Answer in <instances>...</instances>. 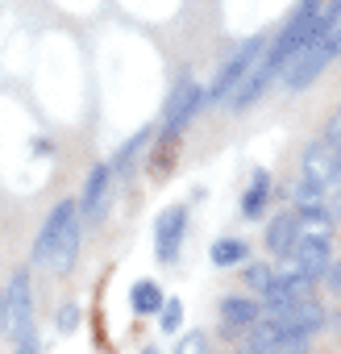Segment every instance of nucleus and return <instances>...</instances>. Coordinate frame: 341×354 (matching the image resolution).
<instances>
[{"mask_svg":"<svg viewBox=\"0 0 341 354\" xmlns=\"http://www.w3.org/2000/svg\"><path fill=\"white\" fill-rule=\"evenodd\" d=\"M320 9H324V0H300V5L291 9L287 26L279 30V38L271 42V50H262V59H258V67L250 71V80L229 96V109H233V113H242L246 104H254V100L275 84V75H279L283 67H291V59H295L304 46H312V26L320 21Z\"/></svg>","mask_w":341,"mask_h":354,"instance_id":"f257e3e1","label":"nucleus"},{"mask_svg":"<svg viewBox=\"0 0 341 354\" xmlns=\"http://www.w3.org/2000/svg\"><path fill=\"white\" fill-rule=\"evenodd\" d=\"M79 242H84V221H79V201H63L46 225L38 230V242H34V259L55 267V271H67L79 254Z\"/></svg>","mask_w":341,"mask_h":354,"instance_id":"f03ea898","label":"nucleus"},{"mask_svg":"<svg viewBox=\"0 0 341 354\" xmlns=\"http://www.w3.org/2000/svg\"><path fill=\"white\" fill-rule=\"evenodd\" d=\"M262 38H246L229 59H225V67L217 71V80L208 84V92H204V104H217V100H225V96H233L246 80H250V71L258 67V59H262Z\"/></svg>","mask_w":341,"mask_h":354,"instance_id":"7ed1b4c3","label":"nucleus"},{"mask_svg":"<svg viewBox=\"0 0 341 354\" xmlns=\"http://www.w3.org/2000/svg\"><path fill=\"white\" fill-rule=\"evenodd\" d=\"M0 329L13 333L17 342L34 337V300H30V275L17 271L0 296Z\"/></svg>","mask_w":341,"mask_h":354,"instance_id":"20e7f679","label":"nucleus"},{"mask_svg":"<svg viewBox=\"0 0 341 354\" xmlns=\"http://www.w3.org/2000/svg\"><path fill=\"white\" fill-rule=\"evenodd\" d=\"M204 104V92H200V84L196 80H184L175 92H170V100H166V113H162V142L166 146H175V133L196 117V109Z\"/></svg>","mask_w":341,"mask_h":354,"instance_id":"39448f33","label":"nucleus"},{"mask_svg":"<svg viewBox=\"0 0 341 354\" xmlns=\"http://www.w3.org/2000/svg\"><path fill=\"white\" fill-rule=\"evenodd\" d=\"M291 263H295V271H300V275H308L312 283H316V279H324V271L333 267V238H329V234H320V230L304 234V238L295 242V250H291Z\"/></svg>","mask_w":341,"mask_h":354,"instance_id":"423d86ee","label":"nucleus"},{"mask_svg":"<svg viewBox=\"0 0 341 354\" xmlns=\"http://www.w3.org/2000/svg\"><path fill=\"white\" fill-rule=\"evenodd\" d=\"M333 59H337L333 38H324V42H316V46H304V50L291 59V67H287V92H304Z\"/></svg>","mask_w":341,"mask_h":354,"instance_id":"0eeeda50","label":"nucleus"},{"mask_svg":"<svg viewBox=\"0 0 341 354\" xmlns=\"http://www.w3.org/2000/svg\"><path fill=\"white\" fill-rule=\"evenodd\" d=\"M108 196H113V167L108 162H96L92 175H88V184H84V196H79V217H88L92 225L104 221Z\"/></svg>","mask_w":341,"mask_h":354,"instance_id":"6e6552de","label":"nucleus"},{"mask_svg":"<svg viewBox=\"0 0 341 354\" xmlns=\"http://www.w3.org/2000/svg\"><path fill=\"white\" fill-rule=\"evenodd\" d=\"M188 234V209H166L154 225V246H158V263H175L179 246Z\"/></svg>","mask_w":341,"mask_h":354,"instance_id":"1a4fd4ad","label":"nucleus"},{"mask_svg":"<svg viewBox=\"0 0 341 354\" xmlns=\"http://www.w3.org/2000/svg\"><path fill=\"white\" fill-rule=\"evenodd\" d=\"M312 279L308 275H300V271H287V275H279L266 292H262V308L266 313H275V308H283V304H295V300H312Z\"/></svg>","mask_w":341,"mask_h":354,"instance_id":"9d476101","label":"nucleus"},{"mask_svg":"<svg viewBox=\"0 0 341 354\" xmlns=\"http://www.w3.org/2000/svg\"><path fill=\"white\" fill-rule=\"evenodd\" d=\"M300 167H304V180H308V184L329 188V184H333V167H337V146H329V142H312V146L304 150Z\"/></svg>","mask_w":341,"mask_h":354,"instance_id":"9b49d317","label":"nucleus"},{"mask_svg":"<svg viewBox=\"0 0 341 354\" xmlns=\"http://www.w3.org/2000/svg\"><path fill=\"white\" fill-rule=\"evenodd\" d=\"M300 230H304V225H300V217H295V213H279V217H271V225H266V250H271V254H287V259H291L295 242L304 238Z\"/></svg>","mask_w":341,"mask_h":354,"instance_id":"f8f14e48","label":"nucleus"},{"mask_svg":"<svg viewBox=\"0 0 341 354\" xmlns=\"http://www.w3.org/2000/svg\"><path fill=\"white\" fill-rule=\"evenodd\" d=\"M221 317H225V329H254L262 321V308L254 300H246V296H225Z\"/></svg>","mask_w":341,"mask_h":354,"instance_id":"ddd939ff","label":"nucleus"},{"mask_svg":"<svg viewBox=\"0 0 341 354\" xmlns=\"http://www.w3.org/2000/svg\"><path fill=\"white\" fill-rule=\"evenodd\" d=\"M266 196H271V175H266V171H254V184H250V192L242 196V213H246V217H258V213L266 209Z\"/></svg>","mask_w":341,"mask_h":354,"instance_id":"4468645a","label":"nucleus"},{"mask_svg":"<svg viewBox=\"0 0 341 354\" xmlns=\"http://www.w3.org/2000/svg\"><path fill=\"white\" fill-rule=\"evenodd\" d=\"M129 304H133V313H158L166 300H162V292H158V283H154V279H142V283H133Z\"/></svg>","mask_w":341,"mask_h":354,"instance_id":"2eb2a0df","label":"nucleus"},{"mask_svg":"<svg viewBox=\"0 0 341 354\" xmlns=\"http://www.w3.org/2000/svg\"><path fill=\"white\" fill-rule=\"evenodd\" d=\"M295 217H300V225H308V234H312V230L324 234V225H329V205H324V201H295Z\"/></svg>","mask_w":341,"mask_h":354,"instance_id":"dca6fc26","label":"nucleus"},{"mask_svg":"<svg viewBox=\"0 0 341 354\" xmlns=\"http://www.w3.org/2000/svg\"><path fill=\"white\" fill-rule=\"evenodd\" d=\"M246 250H250V246H246L242 238H221L208 254H213L217 267H237V263H246Z\"/></svg>","mask_w":341,"mask_h":354,"instance_id":"f3484780","label":"nucleus"},{"mask_svg":"<svg viewBox=\"0 0 341 354\" xmlns=\"http://www.w3.org/2000/svg\"><path fill=\"white\" fill-rule=\"evenodd\" d=\"M150 133H154V129L146 125V129H137V133H133V138H129V142H125V146L117 150V158L108 162V167H113V180H117V175H121V171H125V167L133 162V154H137V150H142V146L150 142Z\"/></svg>","mask_w":341,"mask_h":354,"instance_id":"a211bd4d","label":"nucleus"},{"mask_svg":"<svg viewBox=\"0 0 341 354\" xmlns=\"http://www.w3.org/2000/svg\"><path fill=\"white\" fill-rule=\"evenodd\" d=\"M246 283H250L254 292H266V288L275 283V275H271L266 263H246Z\"/></svg>","mask_w":341,"mask_h":354,"instance_id":"6ab92c4d","label":"nucleus"},{"mask_svg":"<svg viewBox=\"0 0 341 354\" xmlns=\"http://www.w3.org/2000/svg\"><path fill=\"white\" fill-rule=\"evenodd\" d=\"M175 354H208V337H204L200 329H192V333L175 346Z\"/></svg>","mask_w":341,"mask_h":354,"instance_id":"aec40b11","label":"nucleus"},{"mask_svg":"<svg viewBox=\"0 0 341 354\" xmlns=\"http://www.w3.org/2000/svg\"><path fill=\"white\" fill-rule=\"evenodd\" d=\"M179 317H184V304H179V300H166V304H162V329H166V333L179 329Z\"/></svg>","mask_w":341,"mask_h":354,"instance_id":"412c9836","label":"nucleus"},{"mask_svg":"<svg viewBox=\"0 0 341 354\" xmlns=\"http://www.w3.org/2000/svg\"><path fill=\"white\" fill-rule=\"evenodd\" d=\"M75 317H79V308H75V304H67V308H63V317H59V329H71V325H75Z\"/></svg>","mask_w":341,"mask_h":354,"instance_id":"4be33fe9","label":"nucleus"},{"mask_svg":"<svg viewBox=\"0 0 341 354\" xmlns=\"http://www.w3.org/2000/svg\"><path fill=\"white\" fill-rule=\"evenodd\" d=\"M324 279H329V288H333V292H341V263H333V267L324 271Z\"/></svg>","mask_w":341,"mask_h":354,"instance_id":"5701e85b","label":"nucleus"},{"mask_svg":"<svg viewBox=\"0 0 341 354\" xmlns=\"http://www.w3.org/2000/svg\"><path fill=\"white\" fill-rule=\"evenodd\" d=\"M329 221H337L341 225V188L333 192V201H329Z\"/></svg>","mask_w":341,"mask_h":354,"instance_id":"b1692460","label":"nucleus"},{"mask_svg":"<svg viewBox=\"0 0 341 354\" xmlns=\"http://www.w3.org/2000/svg\"><path fill=\"white\" fill-rule=\"evenodd\" d=\"M17 354H38V337H26V342H17Z\"/></svg>","mask_w":341,"mask_h":354,"instance_id":"393cba45","label":"nucleus"},{"mask_svg":"<svg viewBox=\"0 0 341 354\" xmlns=\"http://www.w3.org/2000/svg\"><path fill=\"white\" fill-rule=\"evenodd\" d=\"M237 354H271V350H266V346H258V342H246Z\"/></svg>","mask_w":341,"mask_h":354,"instance_id":"a878e982","label":"nucleus"},{"mask_svg":"<svg viewBox=\"0 0 341 354\" xmlns=\"http://www.w3.org/2000/svg\"><path fill=\"white\" fill-rule=\"evenodd\" d=\"M333 184L341 188V142H337V167H333Z\"/></svg>","mask_w":341,"mask_h":354,"instance_id":"bb28decb","label":"nucleus"},{"mask_svg":"<svg viewBox=\"0 0 341 354\" xmlns=\"http://www.w3.org/2000/svg\"><path fill=\"white\" fill-rule=\"evenodd\" d=\"M333 46H337V55H341V26H337V34H333Z\"/></svg>","mask_w":341,"mask_h":354,"instance_id":"cd10ccee","label":"nucleus"},{"mask_svg":"<svg viewBox=\"0 0 341 354\" xmlns=\"http://www.w3.org/2000/svg\"><path fill=\"white\" fill-rule=\"evenodd\" d=\"M142 354H158V350H154V346H146V350H142Z\"/></svg>","mask_w":341,"mask_h":354,"instance_id":"c85d7f7f","label":"nucleus"},{"mask_svg":"<svg viewBox=\"0 0 341 354\" xmlns=\"http://www.w3.org/2000/svg\"><path fill=\"white\" fill-rule=\"evenodd\" d=\"M337 129H341V121H337Z\"/></svg>","mask_w":341,"mask_h":354,"instance_id":"c756f323","label":"nucleus"}]
</instances>
